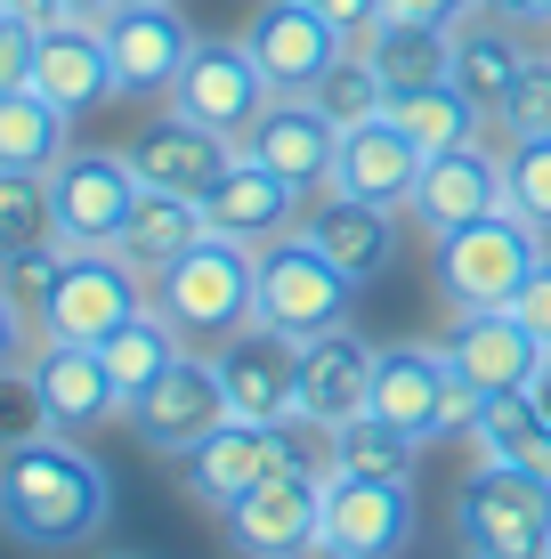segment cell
I'll list each match as a JSON object with an SVG mask.
<instances>
[{
  "label": "cell",
  "instance_id": "cell-45",
  "mask_svg": "<svg viewBox=\"0 0 551 559\" xmlns=\"http://www.w3.org/2000/svg\"><path fill=\"white\" fill-rule=\"evenodd\" d=\"M9 16H33V25H49V16H65V0H0Z\"/></svg>",
  "mask_w": 551,
  "mask_h": 559
},
{
  "label": "cell",
  "instance_id": "cell-22",
  "mask_svg": "<svg viewBox=\"0 0 551 559\" xmlns=\"http://www.w3.org/2000/svg\"><path fill=\"white\" fill-rule=\"evenodd\" d=\"M122 154H130V170H139V187H163V195H195L203 203V187L227 170L236 139H219V130H203V122H187V114L163 106Z\"/></svg>",
  "mask_w": 551,
  "mask_h": 559
},
{
  "label": "cell",
  "instance_id": "cell-36",
  "mask_svg": "<svg viewBox=\"0 0 551 559\" xmlns=\"http://www.w3.org/2000/svg\"><path fill=\"white\" fill-rule=\"evenodd\" d=\"M495 130H503V139H551V49L527 57V73H519V90L503 98Z\"/></svg>",
  "mask_w": 551,
  "mask_h": 559
},
{
  "label": "cell",
  "instance_id": "cell-25",
  "mask_svg": "<svg viewBox=\"0 0 551 559\" xmlns=\"http://www.w3.org/2000/svg\"><path fill=\"white\" fill-rule=\"evenodd\" d=\"M527 57H536L527 49V25H511V16H463V25H454V90L495 122L503 98L519 90Z\"/></svg>",
  "mask_w": 551,
  "mask_h": 559
},
{
  "label": "cell",
  "instance_id": "cell-19",
  "mask_svg": "<svg viewBox=\"0 0 551 559\" xmlns=\"http://www.w3.org/2000/svg\"><path fill=\"white\" fill-rule=\"evenodd\" d=\"M33 90H41L49 106H65L73 122L113 98V57H106V25L98 16H73V9L49 16L41 49H33Z\"/></svg>",
  "mask_w": 551,
  "mask_h": 559
},
{
  "label": "cell",
  "instance_id": "cell-27",
  "mask_svg": "<svg viewBox=\"0 0 551 559\" xmlns=\"http://www.w3.org/2000/svg\"><path fill=\"white\" fill-rule=\"evenodd\" d=\"M98 357H106L113 390H122V414H130V406H139V397H146V390H155V381L170 373V365L187 357V333H179V324L163 317L155 300H146V308H139L130 324H113V333L98 341Z\"/></svg>",
  "mask_w": 551,
  "mask_h": 559
},
{
  "label": "cell",
  "instance_id": "cell-39",
  "mask_svg": "<svg viewBox=\"0 0 551 559\" xmlns=\"http://www.w3.org/2000/svg\"><path fill=\"white\" fill-rule=\"evenodd\" d=\"M33 49H41V25L0 9V90H25L33 82Z\"/></svg>",
  "mask_w": 551,
  "mask_h": 559
},
{
  "label": "cell",
  "instance_id": "cell-49",
  "mask_svg": "<svg viewBox=\"0 0 551 559\" xmlns=\"http://www.w3.org/2000/svg\"><path fill=\"white\" fill-rule=\"evenodd\" d=\"M300 559H340V551H333V544H309V551H300Z\"/></svg>",
  "mask_w": 551,
  "mask_h": 559
},
{
  "label": "cell",
  "instance_id": "cell-11",
  "mask_svg": "<svg viewBox=\"0 0 551 559\" xmlns=\"http://www.w3.org/2000/svg\"><path fill=\"white\" fill-rule=\"evenodd\" d=\"M212 365H219L227 414H243V421H292L300 414V341L292 333L252 317L212 349Z\"/></svg>",
  "mask_w": 551,
  "mask_h": 559
},
{
  "label": "cell",
  "instance_id": "cell-38",
  "mask_svg": "<svg viewBox=\"0 0 551 559\" xmlns=\"http://www.w3.org/2000/svg\"><path fill=\"white\" fill-rule=\"evenodd\" d=\"M49 430V406L41 390H33V373L16 365V373H0V447H16V438H41Z\"/></svg>",
  "mask_w": 551,
  "mask_h": 559
},
{
  "label": "cell",
  "instance_id": "cell-3",
  "mask_svg": "<svg viewBox=\"0 0 551 559\" xmlns=\"http://www.w3.org/2000/svg\"><path fill=\"white\" fill-rule=\"evenodd\" d=\"M349 308H357V276L309 227H292V236H276V243L252 252V317L260 324H276V333H292V341H316V333H333V324H349Z\"/></svg>",
  "mask_w": 551,
  "mask_h": 559
},
{
  "label": "cell",
  "instance_id": "cell-35",
  "mask_svg": "<svg viewBox=\"0 0 551 559\" xmlns=\"http://www.w3.org/2000/svg\"><path fill=\"white\" fill-rule=\"evenodd\" d=\"M503 195L511 211L551 227V139H503Z\"/></svg>",
  "mask_w": 551,
  "mask_h": 559
},
{
  "label": "cell",
  "instance_id": "cell-18",
  "mask_svg": "<svg viewBox=\"0 0 551 559\" xmlns=\"http://www.w3.org/2000/svg\"><path fill=\"white\" fill-rule=\"evenodd\" d=\"M439 349H446V365H454L479 397L527 390V381H536V365H543V341L527 333L511 308H454V324H446Z\"/></svg>",
  "mask_w": 551,
  "mask_h": 559
},
{
  "label": "cell",
  "instance_id": "cell-10",
  "mask_svg": "<svg viewBox=\"0 0 551 559\" xmlns=\"http://www.w3.org/2000/svg\"><path fill=\"white\" fill-rule=\"evenodd\" d=\"M422 527L414 511V478H366V471H333L325 478V544L340 559H397Z\"/></svg>",
  "mask_w": 551,
  "mask_h": 559
},
{
  "label": "cell",
  "instance_id": "cell-30",
  "mask_svg": "<svg viewBox=\"0 0 551 559\" xmlns=\"http://www.w3.org/2000/svg\"><path fill=\"white\" fill-rule=\"evenodd\" d=\"M470 454H479V462H511V471H543V478H551V421L536 414V397H527V390L479 397V414H470Z\"/></svg>",
  "mask_w": 551,
  "mask_h": 559
},
{
  "label": "cell",
  "instance_id": "cell-8",
  "mask_svg": "<svg viewBox=\"0 0 551 559\" xmlns=\"http://www.w3.org/2000/svg\"><path fill=\"white\" fill-rule=\"evenodd\" d=\"M268 98H276V90H268V73L252 66V49H243V41H203V33H195V49H187V66H179V82H170L163 106L243 146V130L268 114Z\"/></svg>",
  "mask_w": 551,
  "mask_h": 559
},
{
  "label": "cell",
  "instance_id": "cell-2",
  "mask_svg": "<svg viewBox=\"0 0 551 559\" xmlns=\"http://www.w3.org/2000/svg\"><path fill=\"white\" fill-rule=\"evenodd\" d=\"M551 227H536L527 211H487V219L454 227V236L430 243V284H439V300L454 308H511V293H519L527 276L551 260Z\"/></svg>",
  "mask_w": 551,
  "mask_h": 559
},
{
  "label": "cell",
  "instance_id": "cell-28",
  "mask_svg": "<svg viewBox=\"0 0 551 559\" xmlns=\"http://www.w3.org/2000/svg\"><path fill=\"white\" fill-rule=\"evenodd\" d=\"M203 236H212V227H203V203H195V195H163V187H146V195H139V211H130V227H122V243H113V252H122V260L139 267L146 284H155L163 267L179 260V252H195Z\"/></svg>",
  "mask_w": 551,
  "mask_h": 559
},
{
  "label": "cell",
  "instance_id": "cell-26",
  "mask_svg": "<svg viewBox=\"0 0 551 559\" xmlns=\"http://www.w3.org/2000/svg\"><path fill=\"white\" fill-rule=\"evenodd\" d=\"M357 49H366V66L382 73L390 98H406V90H430V82H454V25H439V16L390 9Z\"/></svg>",
  "mask_w": 551,
  "mask_h": 559
},
{
  "label": "cell",
  "instance_id": "cell-33",
  "mask_svg": "<svg viewBox=\"0 0 551 559\" xmlns=\"http://www.w3.org/2000/svg\"><path fill=\"white\" fill-rule=\"evenodd\" d=\"M41 243H57L49 179H33V170H0V260L41 252Z\"/></svg>",
  "mask_w": 551,
  "mask_h": 559
},
{
  "label": "cell",
  "instance_id": "cell-14",
  "mask_svg": "<svg viewBox=\"0 0 551 559\" xmlns=\"http://www.w3.org/2000/svg\"><path fill=\"white\" fill-rule=\"evenodd\" d=\"M300 211H309V195H300L292 179H276L268 163H252L243 146L227 154V170L203 187V227H212V236H227V243H243V252L292 236Z\"/></svg>",
  "mask_w": 551,
  "mask_h": 559
},
{
  "label": "cell",
  "instance_id": "cell-29",
  "mask_svg": "<svg viewBox=\"0 0 551 559\" xmlns=\"http://www.w3.org/2000/svg\"><path fill=\"white\" fill-rule=\"evenodd\" d=\"M73 154V114L49 106L41 90H0V170H33V179H49L57 163Z\"/></svg>",
  "mask_w": 551,
  "mask_h": 559
},
{
  "label": "cell",
  "instance_id": "cell-17",
  "mask_svg": "<svg viewBox=\"0 0 551 559\" xmlns=\"http://www.w3.org/2000/svg\"><path fill=\"white\" fill-rule=\"evenodd\" d=\"M25 373H33V390H41V406H49V430L89 438V430H106V421H122V390H113L98 341H33Z\"/></svg>",
  "mask_w": 551,
  "mask_h": 559
},
{
  "label": "cell",
  "instance_id": "cell-23",
  "mask_svg": "<svg viewBox=\"0 0 551 559\" xmlns=\"http://www.w3.org/2000/svg\"><path fill=\"white\" fill-rule=\"evenodd\" d=\"M422 163H430V154L414 146L406 130L390 122V114H373V122L340 130V154H333V187H340V195H366V203H390V211H406L414 179H422Z\"/></svg>",
  "mask_w": 551,
  "mask_h": 559
},
{
  "label": "cell",
  "instance_id": "cell-6",
  "mask_svg": "<svg viewBox=\"0 0 551 559\" xmlns=\"http://www.w3.org/2000/svg\"><path fill=\"white\" fill-rule=\"evenodd\" d=\"M139 170H130L122 146H73L65 163L49 170V211H57V243L65 252H113L139 211Z\"/></svg>",
  "mask_w": 551,
  "mask_h": 559
},
{
  "label": "cell",
  "instance_id": "cell-5",
  "mask_svg": "<svg viewBox=\"0 0 551 559\" xmlns=\"http://www.w3.org/2000/svg\"><path fill=\"white\" fill-rule=\"evenodd\" d=\"M155 308L187 333V349H195V341L219 349L236 324H252V252L227 243V236H203L195 252H179L155 276Z\"/></svg>",
  "mask_w": 551,
  "mask_h": 559
},
{
  "label": "cell",
  "instance_id": "cell-32",
  "mask_svg": "<svg viewBox=\"0 0 551 559\" xmlns=\"http://www.w3.org/2000/svg\"><path fill=\"white\" fill-rule=\"evenodd\" d=\"M414 462H422V438L390 430L382 414H349L333 430V471H366V478H414Z\"/></svg>",
  "mask_w": 551,
  "mask_h": 559
},
{
  "label": "cell",
  "instance_id": "cell-40",
  "mask_svg": "<svg viewBox=\"0 0 551 559\" xmlns=\"http://www.w3.org/2000/svg\"><path fill=\"white\" fill-rule=\"evenodd\" d=\"M309 9L325 16V25H333L340 41H349V49H357V41H366V33L382 25V16H390V0H309Z\"/></svg>",
  "mask_w": 551,
  "mask_h": 559
},
{
  "label": "cell",
  "instance_id": "cell-41",
  "mask_svg": "<svg viewBox=\"0 0 551 559\" xmlns=\"http://www.w3.org/2000/svg\"><path fill=\"white\" fill-rule=\"evenodd\" d=\"M511 317H519L527 324V333H536L543 341V349H551V260L536 267V276H527L519 284V293H511Z\"/></svg>",
  "mask_w": 551,
  "mask_h": 559
},
{
  "label": "cell",
  "instance_id": "cell-46",
  "mask_svg": "<svg viewBox=\"0 0 551 559\" xmlns=\"http://www.w3.org/2000/svg\"><path fill=\"white\" fill-rule=\"evenodd\" d=\"M527 397H536V414L551 421V349H543V365H536V381H527Z\"/></svg>",
  "mask_w": 551,
  "mask_h": 559
},
{
  "label": "cell",
  "instance_id": "cell-4",
  "mask_svg": "<svg viewBox=\"0 0 551 559\" xmlns=\"http://www.w3.org/2000/svg\"><path fill=\"white\" fill-rule=\"evenodd\" d=\"M454 527L470 559H551V478L479 462L454 495Z\"/></svg>",
  "mask_w": 551,
  "mask_h": 559
},
{
  "label": "cell",
  "instance_id": "cell-12",
  "mask_svg": "<svg viewBox=\"0 0 551 559\" xmlns=\"http://www.w3.org/2000/svg\"><path fill=\"white\" fill-rule=\"evenodd\" d=\"M503 203H511L503 195V146L470 139V146H446V154L422 163V179H414V195H406V219L439 243V236H454V227L503 211Z\"/></svg>",
  "mask_w": 551,
  "mask_h": 559
},
{
  "label": "cell",
  "instance_id": "cell-21",
  "mask_svg": "<svg viewBox=\"0 0 551 559\" xmlns=\"http://www.w3.org/2000/svg\"><path fill=\"white\" fill-rule=\"evenodd\" d=\"M373 341L349 333V324H333V333L300 341V421H316V430H340L349 414L373 406Z\"/></svg>",
  "mask_w": 551,
  "mask_h": 559
},
{
  "label": "cell",
  "instance_id": "cell-16",
  "mask_svg": "<svg viewBox=\"0 0 551 559\" xmlns=\"http://www.w3.org/2000/svg\"><path fill=\"white\" fill-rule=\"evenodd\" d=\"M122 421H130V430H139V447H146V454L179 462L187 447H195V438H212L219 421H227V390H219V365L187 349V357L170 365V373H163L155 390H146L139 406L122 414Z\"/></svg>",
  "mask_w": 551,
  "mask_h": 559
},
{
  "label": "cell",
  "instance_id": "cell-44",
  "mask_svg": "<svg viewBox=\"0 0 551 559\" xmlns=\"http://www.w3.org/2000/svg\"><path fill=\"white\" fill-rule=\"evenodd\" d=\"M470 16H511V25H527V16H536V0H470Z\"/></svg>",
  "mask_w": 551,
  "mask_h": 559
},
{
  "label": "cell",
  "instance_id": "cell-48",
  "mask_svg": "<svg viewBox=\"0 0 551 559\" xmlns=\"http://www.w3.org/2000/svg\"><path fill=\"white\" fill-rule=\"evenodd\" d=\"M527 25H536V33H543V41H551V0H536V16H527Z\"/></svg>",
  "mask_w": 551,
  "mask_h": 559
},
{
  "label": "cell",
  "instance_id": "cell-42",
  "mask_svg": "<svg viewBox=\"0 0 551 559\" xmlns=\"http://www.w3.org/2000/svg\"><path fill=\"white\" fill-rule=\"evenodd\" d=\"M33 341H41V333H33V317L9 300V284H0V373H16V365L33 357Z\"/></svg>",
  "mask_w": 551,
  "mask_h": 559
},
{
  "label": "cell",
  "instance_id": "cell-47",
  "mask_svg": "<svg viewBox=\"0 0 551 559\" xmlns=\"http://www.w3.org/2000/svg\"><path fill=\"white\" fill-rule=\"evenodd\" d=\"M73 16H113V9H139V0H65Z\"/></svg>",
  "mask_w": 551,
  "mask_h": 559
},
{
  "label": "cell",
  "instance_id": "cell-1",
  "mask_svg": "<svg viewBox=\"0 0 551 559\" xmlns=\"http://www.w3.org/2000/svg\"><path fill=\"white\" fill-rule=\"evenodd\" d=\"M113 519V478L106 462L65 430L0 447V535L25 551H82Z\"/></svg>",
  "mask_w": 551,
  "mask_h": 559
},
{
  "label": "cell",
  "instance_id": "cell-7",
  "mask_svg": "<svg viewBox=\"0 0 551 559\" xmlns=\"http://www.w3.org/2000/svg\"><path fill=\"white\" fill-rule=\"evenodd\" d=\"M146 300H155V284L122 252H65V267L49 284V308H41V341H106Z\"/></svg>",
  "mask_w": 551,
  "mask_h": 559
},
{
  "label": "cell",
  "instance_id": "cell-13",
  "mask_svg": "<svg viewBox=\"0 0 551 559\" xmlns=\"http://www.w3.org/2000/svg\"><path fill=\"white\" fill-rule=\"evenodd\" d=\"M243 49H252V66L268 73L276 98H309V90L340 66V49H349V41H340L325 16L309 9V0H260Z\"/></svg>",
  "mask_w": 551,
  "mask_h": 559
},
{
  "label": "cell",
  "instance_id": "cell-15",
  "mask_svg": "<svg viewBox=\"0 0 551 559\" xmlns=\"http://www.w3.org/2000/svg\"><path fill=\"white\" fill-rule=\"evenodd\" d=\"M98 25H106V57H113V98H170L187 49H195L179 0H139V9H113Z\"/></svg>",
  "mask_w": 551,
  "mask_h": 559
},
{
  "label": "cell",
  "instance_id": "cell-37",
  "mask_svg": "<svg viewBox=\"0 0 551 559\" xmlns=\"http://www.w3.org/2000/svg\"><path fill=\"white\" fill-rule=\"evenodd\" d=\"M57 267H65V243H41V252H16V260H0V284H9V300L33 317V333H41V308H49Z\"/></svg>",
  "mask_w": 551,
  "mask_h": 559
},
{
  "label": "cell",
  "instance_id": "cell-50",
  "mask_svg": "<svg viewBox=\"0 0 551 559\" xmlns=\"http://www.w3.org/2000/svg\"><path fill=\"white\" fill-rule=\"evenodd\" d=\"M106 559H139V551H106Z\"/></svg>",
  "mask_w": 551,
  "mask_h": 559
},
{
  "label": "cell",
  "instance_id": "cell-34",
  "mask_svg": "<svg viewBox=\"0 0 551 559\" xmlns=\"http://www.w3.org/2000/svg\"><path fill=\"white\" fill-rule=\"evenodd\" d=\"M309 98H316V114H325L333 130H357V122H373V114H390V90H382V73L366 66V49H340V66L309 90Z\"/></svg>",
  "mask_w": 551,
  "mask_h": 559
},
{
  "label": "cell",
  "instance_id": "cell-43",
  "mask_svg": "<svg viewBox=\"0 0 551 559\" xmlns=\"http://www.w3.org/2000/svg\"><path fill=\"white\" fill-rule=\"evenodd\" d=\"M390 9H406V16H439V25H463L470 0H390Z\"/></svg>",
  "mask_w": 551,
  "mask_h": 559
},
{
  "label": "cell",
  "instance_id": "cell-31",
  "mask_svg": "<svg viewBox=\"0 0 551 559\" xmlns=\"http://www.w3.org/2000/svg\"><path fill=\"white\" fill-rule=\"evenodd\" d=\"M390 122L406 130L422 154H446V146H470V139H487V114L463 98L454 82H430V90H406V98H390Z\"/></svg>",
  "mask_w": 551,
  "mask_h": 559
},
{
  "label": "cell",
  "instance_id": "cell-24",
  "mask_svg": "<svg viewBox=\"0 0 551 559\" xmlns=\"http://www.w3.org/2000/svg\"><path fill=\"white\" fill-rule=\"evenodd\" d=\"M397 219L406 211H390V203H366V195H340V187H325V195H309V211H300V227H309L325 252L349 267L357 284L366 276H382V267L397 260Z\"/></svg>",
  "mask_w": 551,
  "mask_h": 559
},
{
  "label": "cell",
  "instance_id": "cell-9",
  "mask_svg": "<svg viewBox=\"0 0 551 559\" xmlns=\"http://www.w3.org/2000/svg\"><path fill=\"white\" fill-rule=\"evenodd\" d=\"M227 544L243 559H300L309 544H325V471H276L260 478L243 503L219 511Z\"/></svg>",
  "mask_w": 551,
  "mask_h": 559
},
{
  "label": "cell",
  "instance_id": "cell-20",
  "mask_svg": "<svg viewBox=\"0 0 551 559\" xmlns=\"http://www.w3.org/2000/svg\"><path fill=\"white\" fill-rule=\"evenodd\" d=\"M243 154H252V163H268L276 179H292L300 195H325V187H333L340 130L316 114V98H268V114L243 130Z\"/></svg>",
  "mask_w": 551,
  "mask_h": 559
}]
</instances>
